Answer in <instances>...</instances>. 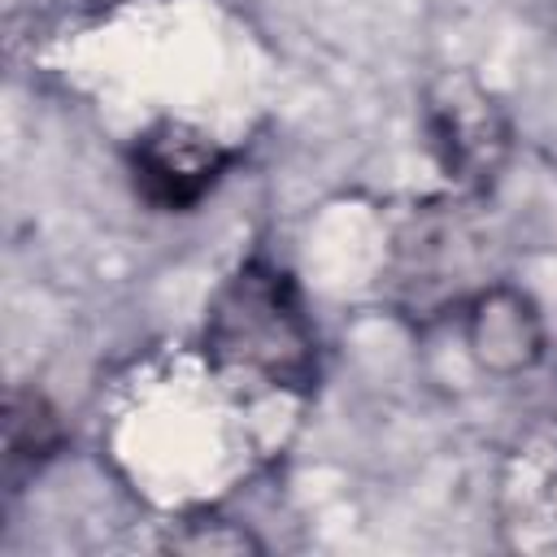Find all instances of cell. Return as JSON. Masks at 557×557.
<instances>
[{"label":"cell","instance_id":"cell-4","mask_svg":"<svg viewBox=\"0 0 557 557\" xmlns=\"http://www.w3.org/2000/svg\"><path fill=\"white\" fill-rule=\"evenodd\" d=\"M231 152L200 126L161 117L131 144V178L139 200L157 213H187L196 209L218 178L226 174Z\"/></svg>","mask_w":557,"mask_h":557},{"label":"cell","instance_id":"cell-2","mask_svg":"<svg viewBox=\"0 0 557 557\" xmlns=\"http://www.w3.org/2000/svg\"><path fill=\"white\" fill-rule=\"evenodd\" d=\"M422 122L440 170L461 191H487L500 178L513 152V126L500 100L470 70H440L426 83Z\"/></svg>","mask_w":557,"mask_h":557},{"label":"cell","instance_id":"cell-7","mask_svg":"<svg viewBox=\"0 0 557 557\" xmlns=\"http://www.w3.org/2000/svg\"><path fill=\"white\" fill-rule=\"evenodd\" d=\"M161 548L187 553V557H252V553H261V540L244 522H235L218 509H196V513L170 522V531L161 535Z\"/></svg>","mask_w":557,"mask_h":557},{"label":"cell","instance_id":"cell-3","mask_svg":"<svg viewBox=\"0 0 557 557\" xmlns=\"http://www.w3.org/2000/svg\"><path fill=\"white\" fill-rule=\"evenodd\" d=\"M474 231L457 205H426L409 218V226L396 239V296L405 309H418V318H431L448 309L453 300H470V278L479 270Z\"/></svg>","mask_w":557,"mask_h":557},{"label":"cell","instance_id":"cell-6","mask_svg":"<svg viewBox=\"0 0 557 557\" xmlns=\"http://www.w3.org/2000/svg\"><path fill=\"white\" fill-rule=\"evenodd\" d=\"M65 444V426L57 405L39 387H13L4 405V466L9 479H22L52 461Z\"/></svg>","mask_w":557,"mask_h":557},{"label":"cell","instance_id":"cell-5","mask_svg":"<svg viewBox=\"0 0 557 557\" xmlns=\"http://www.w3.org/2000/svg\"><path fill=\"white\" fill-rule=\"evenodd\" d=\"M466 352L492 379H518L544 357L540 305L513 283H483L466 300Z\"/></svg>","mask_w":557,"mask_h":557},{"label":"cell","instance_id":"cell-1","mask_svg":"<svg viewBox=\"0 0 557 557\" xmlns=\"http://www.w3.org/2000/svg\"><path fill=\"white\" fill-rule=\"evenodd\" d=\"M205 357L226 379L309 392L318 379V335L296 278L265 257L235 265L209 300Z\"/></svg>","mask_w":557,"mask_h":557}]
</instances>
